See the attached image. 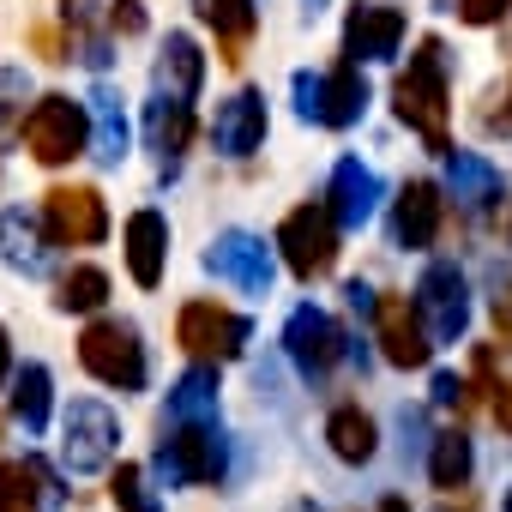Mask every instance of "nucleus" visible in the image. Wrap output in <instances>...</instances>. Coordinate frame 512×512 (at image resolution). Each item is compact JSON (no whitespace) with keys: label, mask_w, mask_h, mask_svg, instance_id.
<instances>
[{"label":"nucleus","mask_w":512,"mask_h":512,"mask_svg":"<svg viewBox=\"0 0 512 512\" xmlns=\"http://www.w3.org/2000/svg\"><path fill=\"white\" fill-rule=\"evenodd\" d=\"M296 109L320 127H356L368 109V79L356 61L332 67V73H296Z\"/></svg>","instance_id":"nucleus-6"},{"label":"nucleus","mask_w":512,"mask_h":512,"mask_svg":"<svg viewBox=\"0 0 512 512\" xmlns=\"http://www.w3.org/2000/svg\"><path fill=\"white\" fill-rule=\"evenodd\" d=\"M500 512H512V488H506V500H500Z\"/></svg>","instance_id":"nucleus-43"},{"label":"nucleus","mask_w":512,"mask_h":512,"mask_svg":"<svg viewBox=\"0 0 512 512\" xmlns=\"http://www.w3.org/2000/svg\"><path fill=\"white\" fill-rule=\"evenodd\" d=\"M0 512H43V488L31 458H7L0 464Z\"/></svg>","instance_id":"nucleus-30"},{"label":"nucleus","mask_w":512,"mask_h":512,"mask_svg":"<svg viewBox=\"0 0 512 512\" xmlns=\"http://www.w3.org/2000/svg\"><path fill=\"white\" fill-rule=\"evenodd\" d=\"M61 314H97L103 302H109V272L103 266H73L67 278H61Z\"/></svg>","instance_id":"nucleus-29"},{"label":"nucleus","mask_w":512,"mask_h":512,"mask_svg":"<svg viewBox=\"0 0 512 512\" xmlns=\"http://www.w3.org/2000/svg\"><path fill=\"white\" fill-rule=\"evenodd\" d=\"M145 133H151V151L175 169V157L193 145V103H175V97L145 103Z\"/></svg>","instance_id":"nucleus-24"},{"label":"nucleus","mask_w":512,"mask_h":512,"mask_svg":"<svg viewBox=\"0 0 512 512\" xmlns=\"http://www.w3.org/2000/svg\"><path fill=\"white\" fill-rule=\"evenodd\" d=\"M344 229H362L374 211H380V175L368 169V163H356V157H344L338 169H332V205H326Z\"/></svg>","instance_id":"nucleus-20"},{"label":"nucleus","mask_w":512,"mask_h":512,"mask_svg":"<svg viewBox=\"0 0 512 512\" xmlns=\"http://www.w3.org/2000/svg\"><path fill=\"white\" fill-rule=\"evenodd\" d=\"M121 247H127L133 284L157 290L163 284V260H169V223H163V211H133L127 229H121Z\"/></svg>","instance_id":"nucleus-16"},{"label":"nucleus","mask_w":512,"mask_h":512,"mask_svg":"<svg viewBox=\"0 0 512 512\" xmlns=\"http://www.w3.org/2000/svg\"><path fill=\"white\" fill-rule=\"evenodd\" d=\"M49 392H55V380H49L43 362H25L13 374V416L25 422V434H43L49 428Z\"/></svg>","instance_id":"nucleus-27"},{"label":"nucleus","mask_w":512,"mask_h":512,"mask_svg":"<svg viewBox=\"0 0 512 512\" xmlns=\"http://www.w3.org/2000/svg\"><path fill=\"white\" fill-rule=\"evenodd\" d=\"M115 440H121L115 410H109V404H97V398H79V404L67 410V440H61V458H67V470H73V476H91V470H109Z\"/></svg>","instance_id":"nucleus-10"},{"label":"nucleus","mask_w":512,"mask_h":512,"mask_svg":"<svg viewBox=\"0 0 512 512\" xmlns=\"http://www.w3.org/2000/svg\"><path fill=\"white\" fill-rule=\"evenodd\" d=\"M205 416H217V368L193 362L169 392V422H205Z\"/></svg>","instance_id":"nucleus-26"},{"label":"nucleus","mask_w":512,"mask_h":512,"mask_svg":"<svg viewBox=\"0 0 512 512\" xmlns=\"http://www.w3.org/2000/svg\"><path fill=\"white\" fill-rule=\"evenodd\" d=\"M109 31L139 37V31H145V7H139V0H115V7H109Z\"/></svg>","instance_id":"nucleus-36"},{"label":"nucleus","mask_w":512,"mask_h":512,"mask_svg":"<svg viewBox=\"0 0 512 512\" xmlns=\"http://www.w3.org/2000/svg\"><path fill=\"white\" fill-rule=\"evenodd\" d=\"M0 253H7V266H19L25 278H43L55 266V235L43 229L37 211H0Z\"/></svg>","instance_id":"nucleus-15"},{"label":"nucleus","mask_w":512,"mask_h":512,"mask_svg":"<svg viewBox=\"0 0 512 512\" xmlns=\"http://www.w3.org/2000/svg\"><path fill=\"white\" fill-rule=\"evenodd\" d=\"M470 470H476L470 434H464V428H446V434L434 440V458H428V476H434V488H440V494H452V488H464V482H470Z\"/></svg>","instance_id":"nucleus-28"},{"label":"nucleus","mask_w":512,"mask_h":512,"mask_svg":"<svg viewBox=\"0 0 512 512\" xmlns=\"http://www.w3.org/2000/svg\"><path fill=\"white\" fill-rule=\"evenodd\" d=\"M7 374H13V344H7V326H0V386H7Z\"/></svg>","instance_id":"nucleus-41"},{"label":"nucleus","mask_w":512,"mask_h":512,"mask_svg":"<svg viewBox=\"0 0 512 512\" xmlns=\"http://www.w3.org/2000/svg\"><path fill=\"white\" fill-rule=\"evenodd\" d=\"M326 440H332V452H338L344 464H368L374 446H380V428H374V416H368L362 404H344V410H332Z\"/></svg>","instance_id":"nucleus-25"},{"label":"nucleus","mask_w":512,"mask_h":512,"mask_svg":"<svg viewBox=\"0 0 512 512\" xmlns=\"http://www.w3.org/2000/svg\"><path fill=\"white\" fill-rule=\"evenodd\" d=\"M278 253H284V266H290L302 284L326 278L332 260H338V217H332L326 205H296V211L278 223Z\"/></svg>","instance_id":"nucleus-5"},{"label":"nucleus","mask_w":512,"mask_h":512,"mask_svg":"<svg viewBox=\"0 0 512 512\" xmlns=\"http://www.w3.org/2000/svg\"><path fill=\"white\" fill-rule=\"evenodd\" d=\"M31 49H37L43 61H67V55H61V37H55L49 25H37V31H31Z\"/></svg>","instance_id":"nucleus-38"},{"label":"nucleus","mask_w":512,"mask_h":512,"mask_svg":"<svg viewBox=\"0 0 512 512\" xmlns=\"http://www.w3.org/2000/svg\"><path fill=\"white\" fill-rule=\"evenodd\" d=\"M199 79H205V55L187 31H169L163 55H157V97H175V103H193L199 97Z\"/></svg>","instance_id":"nucleus-21"},{"label":"nucleus","mask_w":512,"mask_h":512,"mask_svg":"<svg viewBox=\"0 0 512 512\" xmlns=\"http://www.w3.org/2000/svg\"><path fill=\"white\" fill-rule=\"evenodd\" d=\"M446 193L476 205V211H500L506 205V175L488 157H476V151H458V157L446 151Z\"/></svg>","instance_id":"nucleus-19"},{"label":"nucleus","mask_w":512,"mask_h":512,"mask_svg":"<svg viewBox=\"0 0 512 512\" xmlns=\"http://www.w3.org/2000/svg\"><path fill=\"white\" fill-rule=\"evenodd\" d=\"M85 121H91V151H97V163H121L127 157V115H121V91L115 85H97L91 91V109H85Z\"/></svg>","instance_id":"nucleus-23"},{"label":"nucleus","mask_w":512,"mask_h":512,"mask_svg":"<svg viewBox=\"0 0 512 512\" xmlns=\"http://www.w3.org/2000/svg\"><path fill=\"white\" fill-rule=\"evenodd\" d=\"M19 139H25V151H31L43 169H61V163H73V157H85V145H91L85 103H73V97L49 91V97L19 121Z\"/></svg>","instance_id":"nucleus-2"},{"label":"nucleus","mask_w":512,"mask_h":512,"mask_svg":"<svg viewBox=\"0 0 512 512\" xmlns=\"http://www.w3.org/2000/svg\"><path fill=\"white\" fill-rule=\"evenodd\" d=\"M344 296H350V308H356V314H368V308H374V290H368V284H350Z\"/></svg>","instance_id":"nucleus-40"},{"label":"nucleus","mask_w":512,"mask_h":512,"mask_svg":"<svg viewBox=\"0 0 512 512\" xmlns=\"http://www.w3.org/2000/svg\"><path fill=\"white\" fill-rule=\"evenodd\" d=\"M494 422L512 434V380H506V386H494Z\"/></svg>","instance_id":"nucleus-39"},{"label":"nucleus","mask_w":512,"mask_h":512,"mask_svg":"<svg viewBox=\"0 0 512 512\" xmlns=\"http://www.w3.org/2000/svg\"><path fill=\"white\" fill-rule=\"evenodd\" d=\"M446 97H452V85H446V43L440 37H422L416 43V55H410V67L398 73V85H392V109H398V121L404 127H416L422 139H428V151H452V139H446Z\"/></svg>","instance_id":"nucleus-1"},{"label":"nucleus","mask_w":512,"mask_h":512,"mask_svg":"<svg viewBox=\"0 0 512 512\" xmlns=\"http://www.w3.org/2000/svg\"><path fill=\"white\" fill-rule=\"evenodd\" d=\"M43 229L55 247H97L109 235V205L97 187H49L43 193Z\"/></svg>","instance_id":"nucleus-9"},{"label":"nucleus","mask_w":512,"mask_h":512,"mask_svg":"<svg viewBox=\"0 0 512 512\" xmlns=\"http://www.w3.org/2000/svg\"><path fill=\"white\" fill-rule=\"evenodd\" d=\"M175 344L193 356V362H235L247 350V320L235 308H217V302H187L181 320H175Z\"/></svg>","instance_id":"nucleus-8"},{"label":"nucleus","mask_w":512,"mask_h":512,"mask_svg":"<svg viewBox=\"0 0 512 512\" xmlns=\"http://www.w3.org/2000/svg\"><path fill=\"white\" fill-rule=\"evenodd\" d=\"M440 235V187L434 181H404L392 199V241L398 247H434Z\"/></svg>","instance_id":"nucleus-18"},{"label":"nucleus","mask_w":512,"mask_h":512,"mask_svg":"<svg viewBox=\"0 0 512 512\" xmlns=\"http://www.w3.org/2000/svg\"><path fill=\"white\" fill-rule=\"evenodd\" d=\"M109 494H115V506H121V512H163V500L151 494V482H145V470H139V464H121V470L109 476Z\"/></svg>","instance_id":"nucleus-32"},{"label":"nucleus","mask_w":512,"mask_h":512,"mask_svg":"<svg viewBox=\"0 0 512 512\" xmlns=\"http://www.w3.org/2000/svg\"><path fill=\"white\" fill-rule=\"evenodd\" d=\"M284 350H290V362H296L308 380H326V374L338 368V356H344V332H338L332 314H320V308H296L290 326H284Z\"/></svg>","instance_id":"nucleus-12"},{"label":"nucleus","mask_w":512,"mask_h":512,"mask_svg":"<svg viewBox=\"0 0 512 512\" xmlns=\"http://www.w3.org/2000/svg\"><path fill=\"white\" fill-rule=\"evenodd\" d=\"M157 470L163 482H223L229 476V440L217 428V416L205 422H175V434L157 446Z\"/></svg>","instance_id":"nucleus-3"},{"label":"nucleus","mask_w":512,"mask_h":512,"mask_svg":"<svg viewBox=\"0 0 512 512\" xmlns=\"http://www.w3.org/2000/svg\"><path fill=\"white\" fill-rule=\"evenodd\" d=\"M446 512H452V506H446Z\"/></svg>","instance_id":"nucleus-45"},{"label":"nucleus","mask_w":512,"mask_h":512,"mask_svg":"<svg viewBox=\"0 0 512 512\" xmlns=\"http://www.w3.org/2000/svg\"><path fill=\"white\" fill-rule=\"evenodd\" d=\"M404 43V13L398 7H356L350 25H344V55L362 67V61H392Z\"/></svg>","instance_id":"nucleus-17"},{"label":"nucleus","mask_w":512,"mask_h":512,"mask_svg":"<svg viewBox=\"0 0 512 512\" xmlns=\"http://www.w3.org/2000/svg\"><path fill=\"white\" fill-rule=\"evenodd\" d=\"M67 61H85V67H103L109 61V43L97 37V25H91V13L85 7H67V49H61Z\"/></svg>","instance_id":"nucleus-31"},{"label":"nucleus","mask_w":512,"mask_h":512,"mask_svg":"<svg viewBox=\"0 0 512 512\" xmlns=\"http://www.w3.org/2000/svg\"><path fill=\"white\" fill-rule=\"evenodd\" d=\"M199 19L217 31V61L223 67H241V49H247L253 25H260L253 0H199Z\"/></svg>","instance_id":"nucleus-22"},{"label":"nucleus","mask_w":512,"mask_h":512,"mask_svg":"<svg viewBox=\"0 0 512 512\" xmlns=\"http://www.w3.org/2000/svg\"><path fill=\"white\" fill-rule=\"evenodd\" d=\"M211 145L223 157H253L260 151L266 145V97L260 91H235L211 121Z\"/></svg>","instance_id":"nucleus-14"},{"label":"nucleus","mask_w":512,"mask_h":512,"mask_svg":"<svg viewBox=\"0 0 512 512\" xmlns=\"http://www.w3.org/2000/svg\"><path fill=\"white\" fill-rule=\"evenodd\" d=\"M434 404H446V410H458V416H464L476 398H470V386H464L458 374H434Z\"/></svg>","instance_id":"nucleus-34"},{"label":"nucleus","mask_w":512,"mask_h":512,"mask_svg":"<svg viewBox=\"0 0 512 512\" xmlns=\"http://www.w3.org/2000/svg\"><path fill=\"white\" fill-rule=\"evenodd\" d=\"M79 362L91 380L115 386V392H139L145 386V344L127 320H91L79 338Z\"/></svg>","instance_id":"nucleus-4"},{"label":"nucleus","mask_w":512,"mask_h":512,"mask_svg":"<svg viewBox=\"0 0 512 512\" xmlns=\"http://www.w3.org/2000/svg\"><path fill=\"white\" fill-rule=\"evenodd\" d=\"M494 332H500V344L512 350V284L494 296Z\"/></svg>","instance_id":"nucleus-37"},{"label":"nucleus","mask_w":512,"mask_h":512,"mask_svg":"<svg viewBox=\"0 0 512 512\" xmlns=\"http://www.w3.org/2000/svg\"><path fill=\"white\" fill-rule=\"evenodd\" d=\"M374 338H380L392 368H428V356H434L410 296H374Z\"/></svg>","instance_id":"nucleus-13"},{"label":"nucleus","mask_w":512,"mask_h":512,"mask_svg":"<svg viewBox=\"0 0 512 512\" xmlns=\"http://www.w3.org/2000/svg\"><path fill=\"white\" fill-rule=\"evenodd\" d=\"M446 7L464 19V25H500L512 13V0H446Z\"/></svg>","instance_id":"nucleus-33"},{"label":"nucleus","mask_w":512,"mask_h":512,"mask_svg":"<svg viewBox=\"0 0 512 512\" xmlns=\"http://www.w3.org/2000/svg\"><path fill=\"white\" fill-rule=\"evenodd\" d=\"M380 512H410V506H404V500L392 494V500H380Z\"/></svg>","instance_id":"nucleus-42"},{"label":"nucleus","mask_w":512,"mask_h":512,"mask_svg":"<svg viewBox=\"0 0 512 512\" xmlns=\"http://www.w3.org/2000/svg\"><path fill=\"white\" fill-rule=\"evenodd\" d=\"M320 7H326V0H308V13H320Z\"/></svg>","instance_id":"nucleus-44"},{"label":"nucleus","mask_w":512,"mask_h":512,"mask_svg":"<svg viewBox=\"0 0 512 512\" xmlns=\"http://www.w3.org/2000/svg\"><path fill=\"white\" fill-rule=\"evenodd\" d=\"M19 97H25V73H0V133L19 121Z\"/></svg>","instance_id":"nucleus-35"},{"label":"nucleus","mask_w":512,"mask_h":512,"mask_svg":"<svg viewBox=\"0 0 512 512\" xmlns=\"http://www.w3.org/2000/svg\"><path fill=\"white\" fill-rule=\"evenodd\" d=\"M205 266L223 284H235L241 296H266L272 290V247L260 235H247V229H223L211 241V253H205Z\"/></svg>","instance_id":"nucleus-11"},{"label":"nucleus","mask_w":512,"mask_h":512,"mask_svg":"<svg viewBox=\"0 0 512 512\" xmlns=\"http://www.w3.org/2000/svg\"><path fill=\"white\" fill-rule=\"evenodd\" d=\"M410 308H416L428 344H458L464 326H470V284H464V272H458L452 260H434V266L422 272Z\"/></svg>","instance_id":"nucleus-7"}]
</instances>
